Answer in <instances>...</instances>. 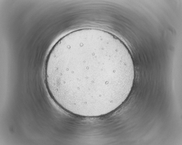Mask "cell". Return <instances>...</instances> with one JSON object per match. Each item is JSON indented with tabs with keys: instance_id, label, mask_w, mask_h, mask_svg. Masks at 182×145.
Masks as SVG:
<instances>
[{
	"instance_id": "cell-1",
	"label": "cell",
	"mask_w": 182,
	"mask_h": 145,
	"mask_svg": "<svg viewBox=\"0 0 182 145\" xmlns=\"http://www.w3.org/2000/svg\"><path fill=\"white\" fill-rule=\"evenodd\" d=\"M46 84L54 101L74 115L110 112L126 99L134 80L129 51L114 38L95 33L68 35L47 58Z\"/></svg>"
}]
</instances>
